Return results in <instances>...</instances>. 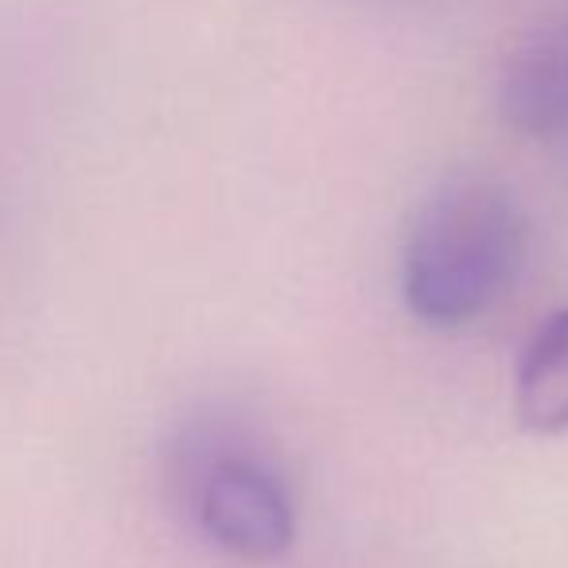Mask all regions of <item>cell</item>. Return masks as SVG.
<instances>
[{
	"label": "cell",
	"instance_id": "obj_1",
	"mask_svg": "<svg viewBox=\"0 0 568 568\" xmlns=\"http://www.w3.org/2000/svg\"><path fill=\"white\" fill-rule=\"evenodd\" d=\"M526 219L506 183L452 172L413 211L402 250V296L425 327H467L514 288Z\"/></svg>",
	"mask_w": 568,
	"mask_h": 568
},
{
	"label": "cell",
	"instance_id": "obj_2",
	"mask_svg": "<svg viewBox=\"0 0 568 568\" xmlns=\"http://www.w3.org/2000/svg\"><path fill=\"white\" fill-rule=\"evenodd\" d=\"M164 475L172 503L214 549L253 565L293 549V490L237 417L203 409L183 420L168 440Z\"/></svg>",
	"mask_w": 568,
	"mask_h": 568
},
{
	"label": "cell",
	"instance_id": "obj_3",
	"mask_svg": "<svg viewBox=\"0 0 568 568\" xmlns=\"http://www.w3.org/2000/svg\"><path fill=\"white\" fill-rule=\"evenodd\" d=\"M498 110L521 136H568V9L534 28L506 55L498 74Z\"/></svg>",
	"mask_w": 568,
	"mask_h": 568
},
{
	"label": "cell",
	"instance_id": "obj_4",
	"mask_svg": "<svg viewBox=\"0 0 568 568\" xmlns=\"http://www.w3.org/2000/svg\"><path fill=\"white\" fill-rule=\"evenodd\" d=\"M514 413L537 436L568 433V308L552 312L514 371Z\"/></svg>",
	"mask_w": 568,
	"mask_h": 568
}]
</instances>
